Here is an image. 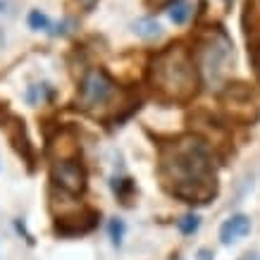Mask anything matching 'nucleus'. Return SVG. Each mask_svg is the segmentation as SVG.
<instances>
[{
    "label": "nucleus",
    "instance_id": "obj_17",
    "mask_svg": "<svg viewBox=\"0 0 260 260\" xmlns=\"http://www.w3.org/2000/svg\"><path fill=\"white\" fill-rule=\"evenodd\" d=\"M77 3H79V5L86 10V12H91V10L95 8V3H98V0H77Z\"/></svg>",
    "mask_w": 260,
    "mask_h": 260
},
{
    "label": "nucleus",
    "instance_id": "obj_15",
    "mask_svg": "<svg viewBox=\"0 0 260 260\" xmlns=\"http://www.w3.org/2000/svg\"><path fill=\"white\" fill-rule=\"evenodd\" d=\"M172 0H146V5L148 8H165V5H170Z\"/></svg>",
    "mask_w": 260,
    "mask_h": 260
},
{
    "label": "nucleus",
    "instance_id": "obj_13",
    "mask_svg": "<svg viewBox=\"0 0 260 260\" xmlns=\"http://www.w3.org/2000/svg\"><path fill=\"white\" fill-rule=\"evenodd\" d=\"M177 227H179V232L184 234V237H189V234H193V232H198V227H201V217L193 213L184 215L181 220H177Z\"/></svg>",
    "mask_w": 260,
    "mask_h": 260
},
{
    "label": "nucleus",
    "instance_id": "obj_3",
    "mask_svg": "<svg viewBox=\"0 0 260 260\" xmlns=\"http://www.w3.org/2000/svg\"><path fill=\"white\" fill-rule=\"evenodd\" d=\"M193 60H196L201 79L210 88H220L234 64V46L227 31L222 26H213L210 31L198 36V43L193 48Z\"/></svg>",
    "mask_w": 260,
    "mask_h": 260
},
{
    "label": "nucleus",
    "instance_id": "obj_1",
    "mask_svg": "<svg viewBox=\"0 0 260 260\" xmlns=\"http://www.w3.org/2000/svg\"><path fill=\"white\" fill-rule=\"evenodd\" d=\"M160 181L170 196L191 205H205L217 196L213 155L205 141L181 136L160 148Z\"/></svg>",
    "mask_w": 260,
    "mask_h": 260
},
{
    "label": "nucleus",
    "instance_id": "obj_2",
    "mask_svg": "<svg viewBox=\"0 0 260 260\" xmlns=\"http://www.w3.org/2000/svg\"><path fill=\"white\" fill-rule=\"evenodd\" d=\"M198 77L201 74L193 53H189L184 46L165 48L150 64V86L158 98L170 103H184L193 98Z\"/></svg>",
    "mask_w": 260,
    "mask_h": 260
},
{
    "label": "nucleus",
    "instance_id": "obj_8",
    "mask_svg": "<svg viewBox=\"0 0 260 260\" xmlns=\"http://www.w3.org/2000/svg\"><path fill=\"white\" fill-rule=\"evenodd\" d=\"M248 232H251V217H246V215H232L229 220L222 222L220 241L224 246H229V244H234V241H239V239H244Z\"/></svg>",
    "mask_w": 260,
    "mask_h": 260
},
{
    "label": "nucleus",
    "instance_id": "obj_18",
    "mask_svg": "<svg viewBox=\"0 0 260 260\" xmlns=\"http://www.w3.org/2000/svg\"><path fill=\"white\" fill-rule=\"evenodd\" d=\"M5 8H8V5H5V0H0V12H8Z\"/></svg>",
    "mask_w": 260,
    "mask_h": 260
},
{
    "label": "nucleus",
    "instance_id": "obj_10",
    "mask_svg": "<svg viewBox=\"0 0 260 260\" xmlns=\"http://www.w3.org/2000/svg\"><path fill=\"white\" fill-rule=\"evenodd\" d=\"M112 191H115V196L119 198V203L122 205H132V198L136 193V186L134 181L129 179V177H122V179H112Z\"/></svg>",
    "mask_w": 260,
    "mask_h": 260
},
{
    "label": "nucleus",
    "instance_id": "obj_12",
    "mask_svg": "<svg viewBox=\"0 0 260 260\" xmlns=\"http://www.w3.org/2000/svg\"><path fill=\"white\" fill-rule=\"evenodd\" d=\"M26 22H29V29L34 31H50V19H48L46 12H41V10H31L29 17H26Z\"/></svg>",
    "mask_w": 260,
    "mask_h": 260
},
{
    "label": "nucleus",
    "instance_id": "obj_20",
    "mask_svg": "<svg viewBox=\"0 0 260 260\" xmlns=\"http://www.w3.org/2000/svg\"><path fill=\"white\" fill-rule=\"evenodd\" d=\"M224 5H232V0H224Z\"/></svg>",
    "mask_w": 260,
    "mask_h": 260
},
{
    "label": "nucleus",
    "instance_id": "obj_14",
    "mask_svg": "<svg viewBox=\"0 0 260 260\" xmlns=\"http://www.w3.org/2000/svg\"><path fill=\"white\" fill-rule=\"evenodd\" d=\"M108 232H110L112 244H115V246H122V241H124V232H126L124 220H119V217H112L110 224H108Z\"/></svg>",
    "mask_w": 260,
    "mask_h": 260
},
{
    "label": "nucleus",
    "instance_id": "obj_5",
    "mask_svg": "<svg viewBox=\"0 0 260 260\" xmlns=\"http://www.w3.org/2000/svg\"><path fill=\"white\" fill-rule=\"evenodd\" d=\"M112 93H115V81L110 79V74L105 70H91L81 79L79 101L81 108H86V110L105 105L112 98Z\"/></svg>",
    "mask_w": 260,
    "mask_h": 260
},
{
    "label": "nucleus",
    "instance_id": "obj_9",
    "mask_svg": "<svg viewBox=\"0 0 260 260\" xmlns=\"http://www.w3.org/2000/svg\"><path fill=\"white\" fill-rule=\"evenodd\" d=\"M134 31L136 36H141L143 41H153V39H160L162 36V26H160L153 17H141L134 22Z\"/></svg>",
    "mask_w": 260,
    "mask_h": 260
},
{
    "label": "nucleus",
    "instance_id": "obj_19",
    "mask_svg": "<svg viewBox=\"0 0 260 260\" xmlns=\"http://www.w3.org/2000/svg\"><path fill=\"white\" fill-rule=\"evenodd\" d=\"M246 260H258V255H248V258H246Z\"/></svg>",
    "mask_w": 260,
    "mask_h": 260
},
{
    "label": "nucleus",
    "instance_id": "obj_16",
    "mask_svg": "<svg viewBox=\"0 0 260 260\" xmlns=\"http://www.w3.org/2000/svg\"><path fill=\"white\" fill-rule=\"evenodd\" d=\"M196 260H213V251H210V248H201Z\"/></svg>",
    "mask_w": 260,
    "mask_h": 260
},
{
    "label": "nucleus",
    "instance_id": "obj_21",
    "mask_svg": "<svg viewBox=\"0 0 260 260\" xmlns=\"http://www.w3.org/2000/svg\"><path fill=\"white\" fill-rule=\"evenodd\" d=\"M174 260H179V258H174Z\"/></svg>",
    "mask_w": 260,
    "mask_h": 260
},
{
    "label": "nucleus",
    "instance_id": "obj_6",
    "mask_svg": "<svg viewBox=\"0 0 260 260\" xmlns=\"http://www.w3.org/2000/svg\"><path fill=\"white\" fill-rule=\"evenodd\" d=\"M101 213L93 208H81L77 213H67V215H57L55 220V234L57 237H81L88 234L98 227Z\"/></svg>",
    "mask_w": 260,
    "mask_h": 260
},
{
    "label": "nucleus",
    "instance_id": "obj_7",
    "mask_svg": "<svg viewBox=\"0 0 260 260\" xmlns=\"http://www.w3.org/2000/svg\"><path fill=\"white\" fill-rule=\"evenodd\" d=\"M8 136L15 150L22 155L26 162H29V170H34V148H31V141H29V136H26V129H24V122L15 115H10L8 117Z\"/></svg>",
    "mask_w": 260,
    "mask_h": 260
},
{
    "label": "nucleus",
    "instance_id": "obj_11",
    "mask_svg": "<svg viewBox=\"0 0 260 260\" xmlns=\"http://www.w3.org/2000/svg\"><path fill=\"white\" fill-rule=\"evenodd\" d=\"M189 15H191V5L186 0H174L172 8H170V19H172L177 26L189 22Z\"/></svg>",
    "mask_w": 260,
    "mask_h": 260
},
{
    "label": "nucleus",
    "instance_id": "obj_4",
    "mask_svg": "<svg viewBox=\"0 0 260 260\" xmlns=\"http://www.w3.org/2000/svg\"><path fill=\"white\" fill-rule=\"evenodd\" d=\"M50 181L67 196H81L88 186L86 167L74 158H60L50 165Z\"/></svg>",
    "mask_w": 260,
    "mask_h": 260
}]
</instances>
